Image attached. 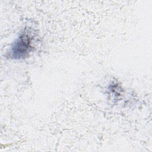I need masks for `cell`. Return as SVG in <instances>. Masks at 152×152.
<instances>
[{"mask_svg":"<svg viewBox=\"0 0 152 152\" xmlns=\"http://www.w3.org/2000/svg\"><path fill=\"white\" fill-rule=\"evenodd\" d=\"M33 37L28 31L21 33L11 46L10 55L14 59H23L33 50Z\"/></svg>","mask_w":152,"mask_h":152,"instance_id":"6da1fadb","label":"cell"}]
</instances>
